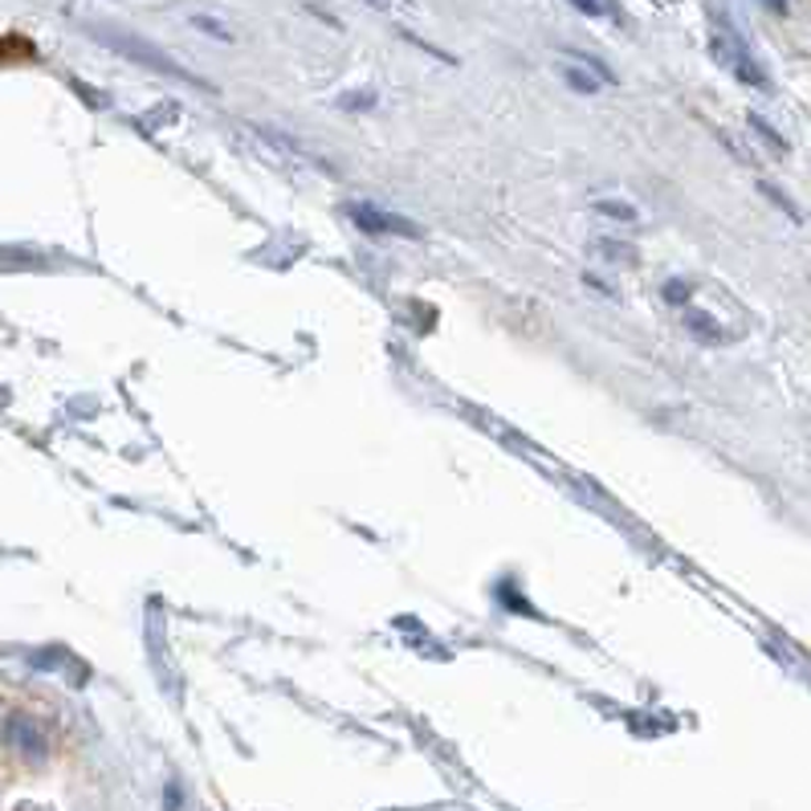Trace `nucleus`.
<instances>
[{"label":"nucleus","mask_w":811,"mask_h":811,"mask_svg":"<svg viewBox=\"0 0 811 811\" xmlns=\"http://www.w3.org/2000/svg\"><path fill=\"white\" fill-rule=\"evenodd\" d=\"M0 755L9 762H25V767H41L50 758V734L38 714L25 709H9L0 718Z\"/></svg>","instance_id":"1"},{"label":"nucleus","mask_w":811,"mask_h":811,"mask_svg":"<svg viewBox=\"0 0 811 811\" xmlns=\"http://www.w3.org/2000/svg\"><path fill=\"white\" fill-rule=\"evenodd\" d=\"M346 216H351L363 233H372V237H408V241L425 237L420 225H413V221H404V216H396V213H384V209H375V204H351Z\"/></svg>","instance_id":"2"},{"label":"nucleus","mask_w":811,"mask_h":811,"mask_svg":"<svg viewBox=\"0 0 811 811\" xmlns=\"http://www.w3.org/2000/svg\"><path fill=\"white\" fill-rule=\"evenodd\" d=\"M110 41H115V45H119V50H122V54H127V57H135V62H143V66H147V70H156V74H172V78H180V82H192V86H204V90H213L209 82L196 78V74H188V70L180 66L175 57H168V54H163V50H156V45H147V41H135V38H110Z\"/></svg>","instance_id":"3"},{"label":"nucleus","mask_w":811,"mask_h":811,"mask_svg":"<svg viewBox=\"0 0 811 811\" xmlns=\"http://www.w3.org/2000/svg\"><path fill=\"white\" fill-rule=\"evenodd\" d=\"M714 54H718L722 66L734 70V74H738L746 86H767V74H762V66H758L755 57H750V50H746V45L734 38V33H726V38H714Z\"/></svg>","instance_id":"4"},{"label":"nucleus","mask_w":811,"mask_h":811,"mask_svg":"<svg viewBox=\"0 0 811 811\" xmlns=\"http://www.w3.org/2000/svg\"><path fill=\"white\" fill-rule=\"evenodd\" d=\"M685 327H690L693 339H702V343L718 346L726 343V327H722L714 314H705V310H690V319H685Z\"/></svg>","instance_id":"5"},{"label":"nucleus","mask_w":811,"mask_h":811,"mask_svg":"<svg viewBox=\"0 0 811 811\" xmlns=\"http://www.w3.org/2000/svg\"><path fill=\"white\" fill-rule=\"evenodd\" d=\"M596 213L612 216V221H625V225L637 221V209H632V204H616V200H596Z\"/></svg>","instance_id":"6"},{"label":"nucleus","mask_w":811,"mask_h":811,"mask_svg":"<svg viewBox=\"0 0 811 811\" xmlns=\"http://www.w3.org/2000/svg\"><path fill=\"white\" fill-rule=\"evenodd\" d=\"M563 78H567V86H575L579 94H596V74H584V70H575V66H563Z\"/></svg>","instance_id":"7"},{"label":"nucleus","mask_w":811,"mask_h":811,"mask_svg":"<svg viewBox=\"0 0 811 811\" xmlns=\"http://www.w3.org/2000/svg\"><path fill=\"white\" fill-rule=\"evenodd\" d=\"M192 25H196V29H204V33H213L216 41H233V33H228V29L221 25L216 17H204V13H200V17H192Z\"/></svg>","instance_id":"8"},{"label":"nucleus","mask_w":811,"mask_h":811,"mask_svg":"<svg viewBox=\"0 0 811 811\" xmlns=\"http://www.w3.org/2000/svg\"><path fill=\"white\" fill-rule=\"evenodd\" d=\"M575 9H579V13L584 17H612L616 9L612 4H608V0H572Z\"/></svg>","instance_id":"9"},{"label":"nucleus","mask_w":811,"mask_h":811,"mask_svg":"<svg viewBox=\"0 0 811 811\" xmlns=\"http://www.w3.org/2000/svg\"><path fill=\"white\" fill-rule=\"evenodd\" d=\"M750 127H755V131L762 135V139H767V143L775 147V151H787V143H783V139H779V131H775L771 122H762V119H758V115H750Z\"/></svg>","instance_id":"10"},{"label":"nucleus","mask_w":811,"mask_h":811,"mask_svg":"<svg viewBox=\"0 0 811 811\" xmlns=\"http://www.w3.org/2000/svg\"><path fill=\"white\" fill-rule=\"evenodd\" d=\"M372 103H375L372 90L367 94H343V98H339V107H346V110H372Z\"/></svg>","instance_id":"11"},{"label":"nucleus","mask_w":811,"mask_h":811,"mask_svg":"<svg viewBox=\"0 0 811 811\" xmlns=\"http://www.w3.org/2000/svg\"><path fill=\"white\" fill-rule=\"evenodd\" d=\"M596 249H599V253H608V257H620V262H637V249H628V245H612V241H599Z\"/></svg>","instance_id":"12"},{"label":"nucleus","mask_w":811,"mask_h":811,"mask_svg":"<svg viewBox=\"0 0 811 811\" xmlns=\"http://www.w3.org/2000/svg\"><path fill=\"white\" fill-rule=\"evenodd\" d=\"M762 192H767V196L775 200V204H779V209H783L787 216H791V221H799V213H796V204H791V200L783 196V192H779V188H771V184H762Z\"/></svg>","instance_id":"13"},{"label":"nucleus","mask_w":811,"mask_h":811,"mask_svg":"<svg viewBox=\"0 0 811 811\" xmlns=\"http://www.w3.org/2000/svg\"><path fill=\"white\" fill-rule=\"evenodd\" d=\"M669 302H685V286H681V281H673V286H669Z\"/></svg>","instance_id":"14"},{"label":"nucleus","mask_w":811,"mask_h":811,"mask_svg":"<svg viewBox=\"0 0 811 811\" xmlns=\"http://www.w3.org/2000/svg\"><path fill=\"white\" fill-rule=\"evenodd\" d=\"M762 4H767L771 13H787V0H762Z\"/></svg>","instance_id":"15"},{"label":"nucleus","mask_w":811,"mask_h":811,"mask_svg":"<svg viewBox=\"0 0 811 811\" xmlns=\"http://www.w3.org/2000/svg\"><path fill=\"white\" fill-rule=\"evenodd\" d=\"M367 4H372V9H384V0H367Z\"/></svg>","instance_id":"16"},{"label":"nucleus","mask_w":811,"mask_h":811,"mask_svg":"<svg viewBox=\"0 0 811 811\" xmlns=\"http://www.w3.org/2000/svg\"><path fill=\"white\" fill-rule=\"evenodd\" d=\"M0 54H4V45H0Z\"/></svg>","instance_id":"17"}]
</instances>
